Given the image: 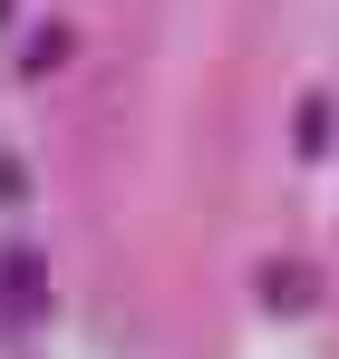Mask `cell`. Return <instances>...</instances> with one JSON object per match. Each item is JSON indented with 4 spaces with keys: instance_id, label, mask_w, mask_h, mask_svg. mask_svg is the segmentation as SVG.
Segmentation results:
<instances>
[{
    "instance_id": "cell-2",
    "label": "cell",
    "mask_w": 339,
    "mask_h": 359,
    "mask_svg": "<svg viewBox=\"0 0 339 359\" xmlns=\"http://www.w3.org/2000/svg\"><path fill=\"white\" fill-rule=\"evenodd\" d=\"M252 292H262L272 320H310V311H320V272H310V262H291V252H272V262L252 272Z\"/></svg>"
},
{
    "instance_id": "cell-3",
    "label": "cell",
    "mask_w": 339,
    "mask_h": 359,
    "mask_svg": "<svg viewBox=\"0 0 339 359\" xmlns=\"http://www.w3.org/2000/svg\"><path fill=\"white\" fill-rule=\"evenodd\" d=\"M291 146H300V156H330V97H300V117H291Z\"/></svg>"
},
{
    "instance_id": "cell-4",
    "label": "cell",
    "mask_w": 339,
    "mask_h": 359,
    "mask_svg": "<svg viewBox=\"0 0 339 359\" xmlns=\"http://www.w3.org/2000/svg\"><path fill=\"white\" fill-rule=\"evenodd\" d=\"M58 59H68V29H39V39H29V59H20V68H29V78H49Z\"/></svg>"
},
{
    "instance_id": "cell-1",
    "label": "cell",
    "mask_w": 339,
    "mask_h": 359,
    "mask_svg": "<svg viewBox=\"0 0 339 359\" xmlns=\"http://www.w3.org/2000/svg\"><path fill=\"white\" fill-rule=\"evenodd\" d=\"M0 320H20V330H29V320H49V262H39L29 243H10V252H0Z\"/></svg>"
}]
</instances>
